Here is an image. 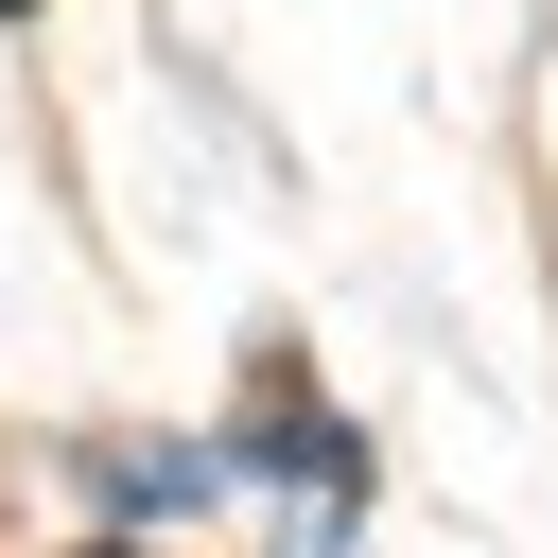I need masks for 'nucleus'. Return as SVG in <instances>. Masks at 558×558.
<instances>
[{"label":"nucleus","mask_w":558,"mask_h":558,"mask_svg":"<svg viewBox=\"0 0 558 558\" xmlns=\"http://www.w3.org/2000/svg\"><path fill=\"white\" fill-rule=\"evenodd\" d=\"M0 17H35V0H0Z\"/></svg>","instance_id":"obj_1"}]
</instances>
